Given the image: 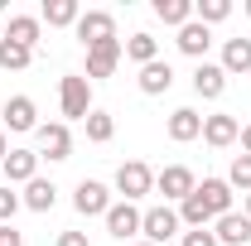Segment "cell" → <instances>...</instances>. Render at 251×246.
<instances>
[{"instance_id":"cb8c5ba5","label":"cell","mask_w":251,"mask_h":246,"mask_svg":"<svg viewBox=\"0 0 251 246\" xmlns=\"http://www.w3.org/2000/svg\"><path fill=\"white\" fill-rule=\"evenodd\" d=\"M121 44H126V58H130V63H140V68L159 58V39H155V34H145V29H140V34H130V39H121Z\"/></svg>"},{"instance_id":"d590c367","label":"cell","mask_w":251,"mask_h":246,"mask_svg":"<svg viewBox=\"0 0 251 246\" xmlns=\"http://www.w3.org/2000/svg\"><path fill=\"white\" fill-rule=\"evenodd\" d=\"M242 10H247V20H251V0H247V5H242Z\"/></svg>"},{"instance_id":"ba28073f","label":"cell","mask_w":251,"mask_h":246,"mask_svg":"<svg viewBox=\"0 0 251 246\" xmlns=\"http://www.w3.org/2000/svg\"><path fill=\"white\" fill-rule=\"evenodd\" d=\"M121 58H126V44H121V39H106V44L87 49V82H92V77H111V73L121 68Z\"/></svg>"},{"instance_id":"e575fe53","label":"cell","mask_w":251,"mask_h":246,"mask_svg":"<svg viewBox=\"0 0 251 246\" xmlns=\"http://www.w3.org/2000/svg\"><path fill=\"white\" fill-rule=\"evenodd\" d=\"M242 213H247V217H251V193H247V198H242Z\"/></svg>"},{"instance_id":"8d00e7d4","label":"cell","mask_w":251,"mask_h":246,"mask_svg":"<svg viewBox=\"0 0 251 246\" xmlns=\"http://www.w3.org/2000/svg\"><path fill=\"white\" fill-rule=\"evenodd\" d=\"M135 246H155V242H135Z\"/></svg>"},{"instance_id":"83f0119b","label":"cell","mask_w":251,"mask_h":246,"mask_svg":"<svg viewBox=\"0 0 251 246\" xmlns=\"http://www.w3.org/2000/svg\"><path fill=\"white\" fill-rule=\"evenodd\" d=\"M227 184H232V193H251V154H237V159H232Z\"/></svg>"},{"instance_id":"484cf974","label":"cell","mask_w":251,"mask_h":246,"mask_svg":"<svg viewBox=\"0 0 251 246\" xmlns=\"http://www.w3.org/2000/svg\"><path fill=\"white\" fill-rule=\"evenodd\" d=\"M227 15H232V0H198V5H193V20H198V25H208V29L222 25Z\"/></svg>"},{"instance_id":"7c38bea8","label":"cell","mask_w":251,"mask_h":246,"mask_svg":"<svg viewBox=\"0 0 251 246\" xmlns=\"http://www.w3.org/2000/svg\"><path fill=\"white\" fill-rule=\"evenodd\" d=\"M193 193H198V203L208 208V217H213V222H218L222 213H232V198H237L227 179H203V184L193 188Z\"/></svg>"},{"instance_id":"4dcf8cb0","label":"cell","mask_w":251,"mask_h":246,"mask_svg":"<svg viewBox=\"0 0 251 246\" xmlns=\"http://www.w3.org/2000/svg\"><path fill=\"white\" fill-rule=\"evenodd\" d=\"M0 246H25V232H15V222L0 227Z\"/></svg>"},{"instance_id":"836d02e7","label":"cell","mask_w":251,"mask_h":246,"mask_svg":"<svg viewBox=\"0 0 251 246\" xmlns=\"http://www.w3.org/2000/svg\"><path fill=\"white\" fill-rule=\"evenodd\" d=\"M5 154H10V140H5V130H0V164H5Z\"/></svg>"},{"instance_id":"44dd1931","label":"cell","mask_w":251,"mask_h":246,"mask_svg":"<svg viewBox=\"0 0 251 246\" xmlns=\"http://www.w3.org/2000/svg\"><path fill=\"white\" fill-rule=\"evenodd\" d=\"M174 44H179V53H188V58L203 63L208 44H213V29H208V25H198V20H188L184 29H179V39H174Z\"/></svg>"},{"instance_id":"8992f818","label":"cell","mask_w":251,"mask_h":246,"mask_svg":"<svg viewBox=\"0 0 251 246\" xmlns=\"http://www.w3.org/2000/svg\"><path fill=\"white\" fill-rule=\"evenodd\" d=\"M34 135H39V159H53L58 164V159L73 154V130H68V121H44Z\"/></svg>"},{"instance_id":"8fae6325","label":"cell","mask_w":251,"mask_h":246,"mask_svg":"<svg viewBox=\"0 0 251 246\" xmlns=\"http://www.w3.org/2000/svg\"><path fill=\"white\" fill-rule=\"evenodd\" d=\"M39 106H34V97H10L5 101V130H15V135H29L39 130Z\"/></svg>"},{"instance_id":"277c9868","label":"cell","mask_w":251,"mask_h":246,"mask_svg":"<svg viewBox=\"0 0 251 246\" xmlns=\"http://www.w3.org/2000/svg\"><path fill=\"white\" fill-rule=\"evenodd\" d=\"M73 34L82 39V49H97V44L116 39V15L111 10H82V20L73 25Z\"/></svg>"},{"instance_id":"e0dca14e","label":"cell","mask_w":251,"mask_h":246,"mask_svg":"<svg viewBox=\"0 0 251 246\" xmlns=\"http://www.w3.org/2000/svg\"><path fill=\"white\" fill-rule=\"evenodd\" d=\"M193 92L208 97V101L227 92V73H222V63H208V58H203L198 68H193Z\"/></svg>"},{"instance_id":"2e32d148","label":"cell","mask_w":251,"mask_h":246,"mask_svg":"<svg viewBox=\"0 0 251 246\" xmlns=\"http://www.w3.org/2000/svg\"><path fill=\"white\" fill-rule=\"evenodd\" d=\"M164 130H169L174 145H188V140L203 135V116H198L193 106H179V111H169V125H164Z\"/></svg>"},{"instance_id":"ffe728a7","label":"cell","mask_w":251,"mask_h":246,"mask_svg":"<svg viewBox=\"0 0 251 246\" xmlns=\"http://www.w3.org/2000/svg\"><path fill=\"white\" fill-rule=\"evenodd\" d=\"M20 203H25L29 213H53V203H58L53 179H29V184H25V193H20Z\"/></svg>"},{"instance_id":"4316f807","label":"cell","mask_w":251,"mask_h":246,"mask_svg":"<svg viewBox=\"0 0 251 246\" xmlns=\"http://www.w3.org/2000/svg\"><path fill=\"white\" fill-rule=\"evenodd\" d=\"M29 63H34V53H29V49H20V44L0 39V68H5V73H25Z\"/></svg>"},{"instance_id":"d4e9b609","label":"cell","mask_w":251,"mask_h":246,"mask_svg":"<svg viewBox=\"0 0 251 246\" xmlns=\"http://www.w3.org/2000/svg\"><path fill=\"white\" fill-rule=\"evenodd\" d=\"M87 140H92V145H106V140H111V135H116V121H111V111H87Z\"/></svg>"},{"instance_id":"9a60e30c","label":"cell","mask_w":251,"mask_h":246,"mask_svg":"<svg viewBox=\"0 0 251 246\" xmlns=\"http://www.w3.org/2000/svg\"><path fill=\"white\" fill-rule=\"evenodd\" d=\"M0 169H5V184H29L39 179V150H10Z\"/></svg>"},{"instance_id":"30bf717a","label":"cell","mask_w":251,"mask_h":246,"mask_svg":"<svg viewBox=\"0 0 251 246\" xmlns=\"http://www.w3.org/2000/svg\"><path fill=\"white\" fill-rule=\"evenodd\" d=\"M140 217L145 213H140L135 203H111L101 222H106V232H111L116 242H130V237H140Z\"/></svg>"},{"instance_id":"4fadbf2b","label":"cell","mask_w":251,"mask_h":246,"mask_svg":"<svg viewBox=\"0 0 251 246\" xmlns=\"http://www.w3.org/2000/svg\"><path fill=\"white\" fill-rule=\"evenodd\" d=\"M213 237H218V246H247L251 242V217L247 213H222L218 222H213Z\"/></svg>"},{"instance_id":"52a82bcc","label":"cell","mask_w":251,"mask_h":246,"mask_svg":"<svg viewBox=\"0 0 251 246\" xmlns=\"http://www.w3.org/2000/svg\"><path fill=\"white\" fill-rule=\"evenodd\" d=\"M73 208L82 217H106V208H111V188L97 184V179H82V184L73 188Z\"/></svg>"},{"instance_id":"1f68e13d","label":"cell","mask_w":251,"mask_h":246,"mask_svg":"<svg viewBox=\"0 0 251 246\" xmlns=\"http://www.w3.org/2000/svg\"><path fill=\"white\" fill-rule=\"evenodd\" d=\"M58 246H92V242H87V232H63Z\"/></svg>"},{"instance_id":"603a6c76","label":"cell","mask_w":251,"mask_h":246,"mask_svg":"<svg viewBox=\"0 0 251 246\" xmlns=\"http://www.w3.org/2000/svg\"><path fill=\"white\" fill-rule=\"evenodd\" d=\"M155 20L169 29H184L193 20V0H155Z\"/></svg>"},{"instance_id":"74e56055","label":"cell","mask_w":251,"mask_h":246,"mask_svg":"<svg viewBox=\"0 0 251 246\" xmlns=\"http://www.w3.org/2000/svg\"><path fill=\"white\" fill-rule=\"evenodd\" d=\"M0 39H5V25H0Z\"/></svg>"},{"instance_id":"d6986e66","label":"cell","mask_w":251,"mask_h":246,"mask_svg":"<svg viewBox=\"0 0 251 246\" xmlns=\"http://www.w3.org/2000/svg\"><path fill=\"white\" fill-rule=\"evenodd\" d=\"M39 20H44L49 29H73V25L82 20V5H77V0H44Z\"/></svg>"},{"instance_id":"9c48e42d","label":"cell","mask_w":251,"mask_h":246,"mask_svg":"<svg viewBox=\"0 0 251 246\" xmlns=\"http://www.w3.org/2000/svg\"><path fill=\"white\" fill-rule=\"evenodd\" d=\"M237 135H242V121H237L232 111H213V116H203V140H208L213 150L237 145Z\"/></svg>"},{"instance_id":"5bb4252c","label":"cell","mask_w":251,"mask_h":246,"mask_svg":"<svg viewBox=\"0 0 251 246\" xmlns=\"http://www.w3.org/2000/svg\"><path fill=\"white\" fill-rule=\"evenodd\" d=\"M5 39L34 53V49H39V39H44V20H39V15H10V25H5Z\"/></svg>"},{"instance_id":"f1b7e54d","label":"cell","mask_w":251,"mask_h":246,"mask_svg":"<svg viewBox=\"0 0 251 246\" xmlns=\"http://www.w3.org/2000/svg\"><path fill=\"white\" fill-rule=\"evenodd\" d=\"M20 208H25V203H20V193H15L10 184H0V227H5V222H15Z\"/></svg>"},{"instance_id":"5b68a950","label":"cell","mask_w":251,"mask_h":246,"mask_svg":"<svg viewBox=\"0 0 251 246\" xmlns=\"http://www.w3.org/2000/svg\"><path fill=\"white\" fill-rule=\"evenodd\" d=\"M155 188L164 193V203H184L188 193L198 188V179H193V169H188V164H164V169L155 174Z\"/></svg>"},{"instance_id":"7a4b0ae2","label":"cell","mask_w":251,"mask_h":246,"mask_svg":"<svg viewBox=\"0 0 251 246\" xmlns=\"http://www.w3.org/2000/svg\"><path fill=\"white\" fill-rule=\"evenodd\" d=\"M58 106H63L68 121H87V111H92V82L82 73H68L58 82Z\"/></svg>"},{"instance_id":"d6a6232c","label":"cell","mask_w":251,"mask_h":246,"mask_svg":"<svg viewBox=\"0 0 251 246\" xmlns=\"http://www.w3.org/2000/svg\"><path fill=\"white\" fill-rule=\"evenodd\" d=\"M237 140H242V154H251V121L242 125V135H237Z\"/></svg>"},{"instance_id":"f546056e","label":"cell","mask_w":251,"mask_h":246,"mask_svg":"<svg viewBox=\"0 0 251 246\" xmlns=\"http://www.w3.org/2000/svg\"><path fill=\"white\" fill-rule=\"evenodd\" d=\"M184 246H218V237H213L208 227H188V232H184Z\"/></svg>"},{"instance_id":"ac0fdd59","label":"cell","mask_w":251,"mask_h":246,"mask_svg":"<svg viewBox=\"0 0 251 246\" xmlns=\"http://www.w3.org/2000/svg\"><path fill=\"white\" fill-rule=\"evenodd\" d=\"M135 82H140V92H145V97H164L169 87H174V68H169L164 58H155V63H145V68H140V77H135Z\"/></svg>"},{"instance_id":"3957f363","label":"cell","mask_w":251,"mask_h":246,"mask_svg":"<svg viewBox=\"0 0 251 246\" xmlns=\"http://www.w3.org/2000/svg\"><path fill=\"white\" fill-rule=\"evenodd\" d=\"M179 208H169V203H159V208H145V217H140V232H145V242H155V246H164V242H174L179 237Z\"/></svg>"},{"instance_id":"6da1fadb","label":"cell","mask_w":251,"mask_h":246,"mask_svg":"<svg viewBox=\"0 0 251 246\" xmlns=\"http://www.w3.org/2000/svg\"><path fill=\"white\" fill-rule=\"evenodd\" d=\"M116 193H121V203H140L145 193H155V169L145 159H126L116 169Z\"/></svg>"},{"instance_id":"7402d4cb","label":"cell","mask_w":251,"mask_h":246,"mask_svg":"<svg viewBox=\"0 0 251 246\" xmlns=\"http://www.w3.org/2000/svg\"><path fill=\"white\" fill-rule=\"evenodd\" d=\"M222 73H251V39H227L222 44Z\"/></svg>"}]
</instances>
